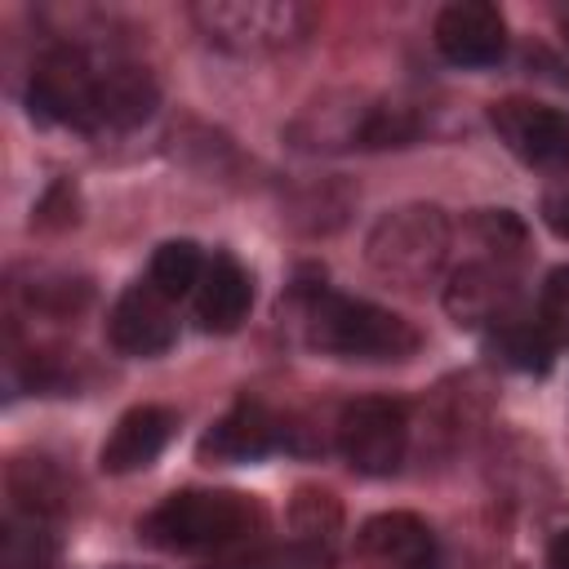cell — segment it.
<instances>
[{
	"mask_svg": "<svg viewBox=\"0 0 569 569\" xmlns=\"http://www.w3.org/2000/svg\"><path fill=\"white\" fill-rule=\"evenodd\" d=\"M62 507V480L44 458H13L9 462V511L27 516H58Z\"/></svg>",
	"mask_w": 569,
	"mask_h": 569,
	"instance_id": "e0dca14e",
	"label": "cell"
},
{
	"mask_svg": "<svg viewBox=\"0 0 569 569\" xmlns=\"http://www.w3.org/2000/svg\"><path fill=\"white\" fill-rule=\"evenodd\" d=\"M409 449L405 405L391 396H360L338 413V453L360 476H391Z\"/></svg>",
	"mask_w": 569,
	"mask_h": 569,
	"instance_id": "8992f818",
	"label": "cell"
},
{
	"mask_svg": "<svg viewBox=\"0 0 569 569\" xmlns=\"http://www.w3.org/2000/svg\"><path fill=\"white\" fill-rule=\"evenodd\" d=\"M200 36L227 53L262 58L307 40L316 13L298 0H200L191 4Z\"/></svg>",
	"mask_w": 569,
	"mask_h": 569,
	"instance_id": "277c9868",
	"label": "cell"
},
{
	"mask_svg": "<svg viewBox=\"0 0 569 569\" xmlns=\"http://www.w3.org/2000/svg\"><path fill=\"white\" fill-rule=\"evenodd\" d=\"M547 338L560 347L569 342V262L565 267H551L547 280H542V293H538V316H533Z\"/></svg>",
	"mask_w": 569,
	"mask_h": 569,
	"instance_id": "7402d4cb",
	"label": "cell"
},
{
	"mask_svg": "<svg viewBox=\"0 0 569 569\" xmlns=\"http://www.w3.org/2000/svg\"><path fill=\"white\" fill-rule=\"evenodd\" d=\"M173 431H178V413H173L169 405H133L129 413L116 418L111 436L102 440L98 462H102V471H111V476L142 471V467H151V462L169 449Z\"/></svg>",
	"mask_w": 569,
	"mask_h": 569,
	"instance_id": "5bb4252c",
	"label": "cell"
},
{
	"mask_svg": "<svg viewBox=\"0 0 569 569\" xmlns=\"http://www.w3.org/2000/svg\"><path fill=\"white\" fill-rule=\"evenodd\" d=\"M302 329L320 356L338 360H409L418 351V329L405 316L325 284L302 298Z\"/></svg>",
	"mask_w": 569,
	"mask_h": 569,
	"instance_id": "7a4b0ae2",
	"label": "cell"
},
{
	"mask_svg": "<svg viewBox=\"0 0 569 569\" xmlns=\"http://www.w3.org/2000/svg\"><path fill=\"white\" fill-rule=\"evenodd\" d=\"M253 307V280L231 253H213L196 284V320L209 333H231Z\"/></svg>",
	"mask_w": 569,
	"mask_h": 569,
	"instance_id": "9a60e30c",
	"label": "cell"
},
{
	"mask_svg": "<svg viewBox=\"0 0 569 569\" xmlns=\"http://www.w3.org/2000/svg\"><path fill=\"white\" fill-rule=\"evenodd\" d=\"M445 311L453 316V325L467 329H502L520 316V284H516V267L493 262V258H471L462 262L449 284H445Z\"/></svg>",
	"mask_w": 569,
	"mask_h": 569,
	"instance_id": "ba28073f",
	"label": "cell"
},
{
	"mask_svg": "<svg viewBox=\"0 0 569 569\" xmlns=\"http://www.w3.org/2000/svg\"><path fill=\"white\" fill-rule=\"evenodd\" d=\"M360 556L378 569H449L440 538L413 511H378L360 525Z\"/></svg>",
	"mask_w": 569,
	"mask_h": 569,
	"instance_id": "30bf717a",
	"label": "cell"
},
{
	"mask_svg": "<svg viewBox=\"0 0 569 569\" xmlns=\"http://www.w3.org/2000/svg\"><path fill=\"white\" fill-rule=\"evenodd\" d=\"M449 218L436 204H400L387 209L369 236H365V258L373 276L400 289H427L445 262H449Z\"/></svg>",
	"mask_w": 569,
	"mask_h": 569,
	"instance_id": "3957f363",
	"label": "cell"
},
{
	"mask_svg": "<svg viewBox=\"0 0 569 569\" xmlns=\"http://www.w3.org/2000/svg\"><path fill=\"white\" fill-rule=\"evenodd\" d=\"M489 338H493V351H498L507 365L525 369V373H542V369L551 365V351H556V342L547 338V329H542L533 316H516L511 325L493 329Z\"/></svg>",
	"mask_w": 569,
	"mask_h": 569,
	"instance_id": "ffe728a7",
	"label": "cell"
},
{
	"mask_svg": "<svg viewBox=\"0 0 569 569\" xmlns=\"http://www.w3.org/2000/svg\"><path fill=\"white\" fill-rule=\"evenodd\" d=\"M107 338L120 356H164L178 338L169 298L151 280L129 284L107 316Z\"/></svg>",
	"mask_w": 569,
	"mask_h": 569,
	"instance_id": "8fae6325",
	"label": "cell"
},
{
	"mask_svg": "<svg viewBox=\"0 0 569 569\" xmlns=\"http://www.w3.org/2000/svg\"><path fill=\"white\" fill-rule=\"evenodd\" d=\"M204 569H333V547L320 538H289V542H271V547L213 560Z\"/></svg>",
	"mask_w": 569,
	"mask_h": 569,
	"instance_id": "ac0fdd59",
	"label": "cell"
},
{
	"mask_svg": "<svg viewBox=\"0 0 569 569\" xmlns=\"http://www.w3.org/2000/svg\"><path fill=\"white\" fill-rule=\"evenodd\" d=\"M53 560H58L53 520L9 511L0 529V569H53Z\"/></svg>",
	"mask_w": 569,
	"mask_h": 569,
	"instance_id": "2e32d148",
	"label": "cell"
},
{
	"mask_svg": "<svg viewBox=\"0 0 569 569\" xmlns=\"http://www.w3.org/2000/svg\"><path fill=\"white\" fill-rule=\"evenodd\" d=\"M280 440H284V427H280V418L262 400H236L200 436V458L204 462H218V467H236V462L267 458Z\"/></svg>",
	"mask_w": 569,
	"mask_h": 569,
	"instance_id": "4fadbf2b",
	"label": "cell"
},
{
	"mask_svg": "<svg viewBox=\"0 0 569 569\" xmlns=\"http://www.w3.org/2000/svg\"><path fill=\"white\" fill-rule=\"evenodd\" d=\"M489 124L529 169L569 173V111L529 98H502L489 107Z\"/></svg>",
	"mask_w": 569,
	"mask_h": 569,
	"instance_id": "52a82bcc",
	"label": "cell"
},
{
	"mask_svg": "<svg viewBox=\"0 0 569 569\" xmlns=\"http://www.w3.org/2000/svg\"><path fill=\"white\" fill-rule=\"evenodd\" d=\"M267 529V507L240 489H178L138 520V538L169 556H204Z\"/></svg>",
	"mask_w": 569,
	"mask_h": 569,
	"instance_id": "6da1fadb",
	"label": "cell"
},
{
	"mask_svg": "<svg viewBox=\"0 0 569 569\" xmlns=\"http://www.w3.org/2000/svg\"><path fill=\"white\" fill-rule=\"evenodd\" d=\"M560 40H565V62H569V9H560Z\"/></svg>",
	"mask_w": 569,
	"mask_h": 569,
	"instance_id": "4316f807",
	"label": "cell"
},
{
	"mask_svg": "<svg viewBox=\"0 0 569 569\" xmlns=\"http://www.w3.org/2000/svg\"><path fill=\"white\" fill-rule=\"evenodd\" d=\"M204 253H200V244H191V240H164L156 253H151V267H147V280L173 302V298H182V293H196V284H200V276H204Z\"/></svg>",
	"mask_w": 569,
	"mask_h": 569,
	"instance_id": "d6986e66",
	"label": "cell"
},
{
	"mask_svg": "<svg viewBox=\"0 0 569 569\" xmlns=\"http://www.w3.org/2000/svg\"><path fill=\"white\" fill-rule=\"evenodd\" d=\"M40 222L44 227H67L76 222V187L71 182H53L49 196L40 200Z\"/></svg>",
	"mask_w": 569,
	"mask_h": 569,
	"instance_id": "cb8c5ba5",
	"label": "cell"
},
{
	"mask_svg": "<svg viewBox=\"0 0 569 569\" xmlns=\"http://www.w3.org/2000/svg\"><path fill=\"white\" fill-rule=\"evenodd\" d=\"M542 222H547L560 240H569V187H565V191H551V196L542 200Z\"/></svg>",
	"mask_w": 569,
	"mask_h": 569,
	"instance_id": "d4e9b609",
	"label": "cell"
},
{
	"mask_svg": "<svg viewBox=\"0 0 569 569\" xmlns=\"http://www.w3.org/2000/svg\"><path fill=\"white\" fill-rule=\"evenodd\" d=\"M98 67L102 58H93L80 44H58L49 49L31 80H27V111L44 124H62V129H80L93 133V89H98Z\"/></svg>",
	"mask_w": 569,
	"mask_h": 569,
	"instance_id": "5b68a950",
	"label": "cell"
},
{
	"mask_svg": "<svg viewBox=\"0 0 569 569\" xmlns=\"http://www.w3.org/2000/svg\"><path fill=\"white\" fill-rule=\"evenodd\" d=\"M293 520L302 529V538H320L329 542V533L338 529V502L325 489H302L293 502Z\"/></svg>",
	"mask_w": 569,
	"mask_h": 569,
	"instance_id": "603a6c76",
	"label": "cell"
},
{
	"mask_svg": "<svg viewBox=\"0 0 569 569\" xmlns=\"http://www.w3.org/2000/svg\"><path fill=\"white\" fill-rule=\"evenodd\" d=\"M436 49L453 67H493L507 53V22L489 0H453L436 13Z\"/></svg>",
	"mask_w": 569,
	"mask_h": 569,
	"instance_id": "9c48e42d",
	"label": "cell"
},
{
	"mask_svg": "<svg viewBox=\"0 0 569 569\" xmlns=\"http://www.w3.org/2000/svg\"><path fill=\"white\" fill-rule=\"evenodd\" d=\"M160 102V89L147 67L124 58H102L98 89H93V133H124L151 120Z\"/></svg>",
	"mask_w": 569,
	"mask_h": 569,
	"instance_id": "7c38bea8",
	"label": "cell"
},
{
	"mask_svg": "<svg viewBox=\"0 0 569 569\" xmlns=\"http://www.w3.org/2000/svg\"><path fill=\"white\" fill-rule=\"evenodd\" d=\"M471 231H476V244L485 249V258L516 267V258L525 249V222L511 209H480L471 218Z\"/></svg>",
	"mask_w": 569,
	"mask_h": 569,
	"instance_id": "44dd1931",
	"label": "cell"
},
{
	"mask_svg": "<svg viewBox=\"0 0 569 569\" xmlns=\"http://www.w3.org/2000/svg\"><path fill=\"white\" fill-rule=\"evenodd\" d=\"M547 565H551V569H569V525L551 533V542H547Z\"/></svg>",
	"mask_w": 569,
	"mask_h": 569,
	"instance_id": "484cf974",
	"label": "cell"
}]
</instances>
